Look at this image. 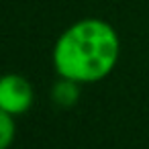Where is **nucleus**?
Segmentation results:
<instances>
[{"mask_svg": "<svg viewBox=\"0 0 149 149\" xmlns=\"http://www.w3.org/2000/svg\"><path fill=\"white\" fill-rule=\"evenodd\" d=\"M120 59L118 31L104 19L86 17L72 23L55 41L51 61L59 78L94 84L110 76Z\"/></svg>", "mask_w": 149, "mask_h": 149, "instance_id": "1", "label": "nucleus"}, {"mask_svg": "<svg viewBox=\"0 0 149 149\" xmlns=\"http://www.w3.org/2000/svg\"><path fill=\"white\" fill-rule=\"evenodd\" d=\"M35 102L33 84L21 74H6L0 80V110L8 114H25Z\"/></svg>", "mask_w": 149, "mask_h": 149, "instance_id": "2", "label": "nucleus"}, {"mask_svg": "<svg viewBox=\"0 0 149 149\" xmlns=\"http://www.w3.org/2000/svg\"><path fill=\"white\" fill-rule=\"evenodd\" d=\"M82 86L80 82L76 80H70V78H59L55 84H53V90H51V98L53 102L59 106V108H72L78 104L80 96H82Z\"/></svg>", "mask_w": 149, "mask_h": 149, "instance_id": "3", "label": "nucleus"}, {"mask_svg": "<svg viewBox=\"0 0 149 149\" xmlns=\"http://www.w3.org/2000/svg\"><path fill=\"white\" fill-rule=\"evenodd\" d=\"M17 139V116L0 110V149H8Z\"/></svg>", "mask_w": 149, "mask_h": 149, "instance_id": "4", "label": "nucleus"}]
</instances>
